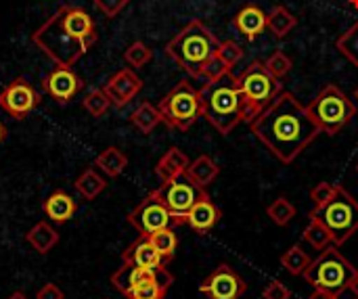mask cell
<instances>
[{"label":"cell","instance_id":"obj_13","mask_svg":"<svg viewBox=\"0 0 358 299\" xmlns=\"http://www.w3.org/2000/svg\"><path fill=\"white\" fill-rule=\"evenodd\" d=\"M245 291H248L245 281L229 264H220L199 285V293L208 296L210 299H239Z\"/></svg>","mask_w":358,"mask_h":299},{"label":"cell","instance_id":"obj_1","mask_svg":"<svg viewBox=\"0 0 358 299\" xmlns=\"http://www.w3.org/2000/svg\"><path fill=\"white\" fill-rule=\"evenodd\" d=\"M250 126L262 145L283 163L296 161L298 155L321 134L308 107L285 90Z\"/></svg>","mask_w":358,"mask_h":299},{"label":"cell","instance_id":"obj_11","mask_svg":"<svg viewBox=\"0 0 358 299\" xmlns=\"http://www.w3.org/2000/svg\"><path fill=\"white\" fill-rule=\"evenodd\" d=\"M128 224H132L141 237H149L162 228H172L176 226L174 216L166 207V203L159 199L157 191H151L130 214H128Z\"/></svg>","mask_w":358,"mask_h":299},{"label":"cell","instance_id":"obj_38","mask_svg":"<svg viewBox=\"0 0 358 299\" xmlns=\"http://www.w3.org/2000/svg\"><path fill=\"white\" fill-rule=\"evenodd\" d=\"M227 73H231V69L224 65V61L216 54L208 65H206V69H203V73H201V78L206 80V82H214V80H220V78H224Z\"/></svg>","mask_w":358,"mask_h":299},{"label":"cell","instance_id":"obj_7","mask_svg":"<svg viewBox=\"0 0 358 299\" xmlns=\"http://www.w3.org/2000/svg\"><path fill=\"white\" fill-rule=\"evenodd\" d=\"M357 272V268L342 256V251L336 245H329L321 251L317 260H313V264L302 277L313 289H321L340 298L344 291L350 289V283Z\"/></svg>","mask_w":358,"mask_h":299},{"label":"cell","instance_id":"obj_12","mask_svg":"<svg viewBox=\"0 0 358 299\" xmlns=\"http://www.w3.org/2000/svg\"><path fill=\"white\" fill-rule=\"evenodd\" d=\"M40 105V94L25 78H15L0 92V107L15 119H23Z\"/></svg>","mask_w":358,"mask_h":299},{"label":"cell","instance_id":"obj_48","mask_svg":"<svg viewBox=\"0 0 358 299\" xmlns=\"http://www.w3.org/2000/svg\"><path fill=\"white\" fill-rule=\"evenodd\" d=\"M357 172H358V163H357Z\"/></svg>","mask_w":358,"mask_h":299},{"label":"cell","instance_id":"obj_31","mask_svg":"<svg viewBox=\"0 0 358 299\" xmlns=\"http://www.w3.org/2000/svg\"><path fill=\"white\" fill-rule=\"evenodd\" d=\"M268 218L273 220V224L277 226H287L294 218H296V205L287 199V197H277L268 210H266Z\"/></svg>","mask_w":358,"mask_h":299},{"label":"cell","instance_id":"obj_45","mask_svg":"<svg viewBox=\"0 0 358 299\" xmlns=\"http://www.w3.org/2000/svg\"><path fill=\"white\" fill-rule=\"evenodd\" d=\"M8 299H27V296H25V293H21V291H15V293H13Z\"/></svg>","mask_w":358,"mask_h":299},{"label":"cell","instance_id":"obj_32","mask_svg":"<svg viewBox=\"0 0 358 299\" xmlns=\"http://www.w3.org/2000/svg\"><path fill=\"white\" fill-rule=\"evenodd\" d=\"M336 48L358 67V21L355 25H350L336 42Z\"/></svg>","mask_w":358,"mask_h":299},{"label":"cell","instance_id":"obj_3","mask_svg":"<svg viewBox=\"0 0 358 299\" xmlns=\"http://www.w3.org/2000/svg\"><path fill=\"white\" fill-rule=\"evenodd\" d=\"M220 40L199 19L187 23L168 44L166 54L191 78H201L206 65L218 54Z\"/></svg>","mask_w":358,"mask_h":299},{"label":"cell","instance_id":"obj_6","mask_svg":"<svg viewBox=\"0 0 358 299\" xmlns=\"http://www.w3.org/2000/svg\"><path fill=\"white\" fill-rule=\"evenodd\" d=\"M310 218L321 222L331 235L334 245L340 247L358 231V201L344 187L336 184L334 195L327 201L315 205Z\"/></svg>","mask_w":358,"mask_h":299},{"label":"cell","instance_id":"obj_14","mask_svg":"<svg viewBox=\"0 0 358 299\" xmlns=\"http://www.w3.org/2000/svg\"><path fill=\"white\" fill-rule=\"evenodd\" d=\"M145 281H162L166 283L168 287L174 283V277L168 272L166 264L159 266V268H138V266H132V264H122V268H117L113 275H111V285L122 291L124 296L134 289L136 285L145 283Z\"/></svg>","mask_w":358,"mask_h":299},{"label":"cell","instance_id":"obj_27","mask_svg":"<svg viewBox=\"0 0 358 299\" xmlns=\"http://www.w3.org/2000/svg\"><path fill=\"white\" fill-rule=\"evenodd\" d=\"M105 187H107V182L96 174L94 168L84 170L82 176L76 180V191H78V193L82 195V199H86V201H92L94 197H99V195L105 191Z\"/></svg>","mask_w":358,"mask_h":299},{"label":"cell","instance_id":"obj_24","mask_svg":"<svg viewBox=\"0 0 358 299\" xmlns=\"http://www.w3.org/2000/svg\"><path fill=\"white\" fill-rule=\"evenodd\" d=\"M25 241H27L40 256H44V254H48V251L59 243V235H57V231H55L48 222H38V224L25 235Z\"/></svg>","mask_w":358,"mask_h":299},{"label":"cell","instance_id":"obj_22","mask_svg":"<svg viewBox=\"0 0 358 299\" xmlns=\"http://www.w3.org/2000/svg\"><path fill=\"white\" fill-rule=\"evenodd\" d=\"M218 174H220L218 163H216L212 157H208V155H199L195 161H191V166H189V170H187V176H189L197 187H201V189H206L208 184H212V182L218 178Z\"/></svg>","mask_w":358,"mask_h":299},{"label":"cell","instance_id":"obj_40","mask_svg":"<svg viewBox=\"0 0 358 299\" xmlns=\"http://www.w3.org/2000/svg\"><path fill=\"white\" fill-rule=\"evenodd\" d=\"M262 298L264 299H289L292 298V291L281 283V281H273L264 287L262 291Z\"/></svg>","mask_w":358,"mask_h":299},{"label":"cell","instance_id":"obj_18","mask_svg":"<svg viewBox=\"0 0 358 299\" xmlns=\"http://www.w3.org/2000/svg\"><path fill=\"white\" fill-rule=\"evenodd\" d=\"M122 262L124 264H132L138 268H159L164 266V258L157 254V249L153 247V243L149 241V237H138L124 254H122Z\"/></svg>","mask_w":358,"mask_h":299},{"label":"cell","instance_id":"obj_16","mask_svg":"<svg viewBox=\"0 0 358 299\" xmlns=\"http://www.w3.org/2000/svg\"><path fill=\"white\" fill-rule=\"evenodd\" d=\"M141 88H143V80L130 67H124V69L115 71L107 80V84L103 86V90L109 96L111 105L117 107V109L126 107L141 92Z\"/></svg>","mask_w":358,"mask_h":299},{"label":"cell","instance_id":"obj_20","mask_svg":"<svg viewBox=\"0 0 358 299\" xmlns=\"http://www.w3.org/2000/svg\"><path fill=\"white\" fill-rule=\"evenodd\" d=\"M266 19H268V15L260 6L245 4L235 17V27L252 42L266 29Z\"/></svg>","mask_w":358,"mask_h":299},{"label":"cell","instance_id":"obj_43","mask_svg":"<svg viewBox=\"0 0 358 299\" xmlns=\"http://www.w3.org/2000/svg\"><path fill=\"white\" fill-rule=\"evenodd\" d=\"M310 299H338V296L327 293V291H321V289H315V293L310 296Z\"/></svg>","mask_w":358,"mask_h":299},{"label":"cell","instance_id":"obj_37","mask_svg":"<svg viewBox=\"0 0 358 299\" xmlns=\"http://www.w3.org/2000/svg\"><path fill=\"white\" fill-rule=\"evenodd\" d=\"M218 57L224 61V65L229 69H233L241 59H243V48L233 42V40H227V42H220V48H218Z\"/></svg>","mask_w":358,"mask_h":299},{"label":"cell","instance_id":"obj_44","mask_svg":"<svg viewBox=\"0 0 358 299\" xmlns=\"http://www.w3.org/2000/svg\"><path fill=\"white\" fill-rule=\"evenodd\" d=\"M348 291H352L355 293V298L358 299V272H357V277L352 279V283H350V289Z\"/></svg>","mask_w":358,"mask_h":299},{"label":"cell","instance_id":"obj_10","mask_svg":"<svg viewBox=\"0 0 358 299\" xmlns=\"http://www.w3.org/2000/svg\"><path fill=\"white\" fill-rule=\"evenodd\" d=\"M159 199L166 203V207L170 210V214L174 216L176 220V226L185 224V218L189 214V210L206 195V189L197 187L187 174L170 180V182H164L159 189H155Z\"/></svg>","mask_w":358,"mask_h":299},{"label":"cell","instance_id":"obj_23","mask_svg":"<svg viewBox=\"0 0 358 299\" xmlns=\"http://www.w3.org/2000/svg\"><path fill=\"white\" fill-rule=\"evenodd\" d=\"M296 25H298V17H296L294 13H289V10H287L285 6H281V4L275 6V8L271 10L268 19H266V29H268L275 38H279V40L287 38Z\"/></svg>","mask_w":358,"mask_h":299},{"label":"cell","instance_id":"obj_42","mask_svg":"<svg viewBox=\"0 0 358 299\" xmlns=\"http://www.w3.org/2000/svg\"><path fill=\"white\" fill-rule=\"evenodd\" d=\"M36 299H63V291H61L55 283H48V285H44V287L38 291Z\"/></svg>","mask_w":358,"mask_h":299},{"label":"cell","instance_id":"obj_2","mask_svg":"<svg viewBox=\"0 0 358 299\" xmlns=\"http://www.w3.org/2000/svg\"><path fill=\"white\" fill-rule=\"evenodd\" d=\"M99 40L92 17L76 4H61L34 34L31 42L57 65L71 67Z\"/></svg>","mask_w":358,"mask_h":299},{"label":"cell","instance_id":"obj_36","mask_svg":"<svg viewBox=\"0 0 358 299\" xmlns=\"http://www.w3.org/2000/svg\"><path fill=\"white\" fill-rule=\"evenodd\" d=\"M264 65H266V69H268L277 80L285 78V75L292 71V67H294L292 59H289L285 52H281V50H275V52L264 61Z\"/></svg>","mask_w":358,"mask_h":299},{"label":"cell","instance_id":"obj_39","mask_svg":"<svg viewBox=\"0 0 358 299\" xmlns=\"http://www.w3.org/2000/svg\"><path fill=\"white\" fill-rule=\"evenodd\" d=\"M128 0H94V8L99 13H103L107 19H113L115 15H120L126 8Z\"/></svg>","mask_w":358,"mask_h":299},{"label":"cell","instance_id":"obj_34","mask_svg":"<svg viewBox=\"0 0 358 299\" xmlns=\"http://www.w3.org/2000/svg\"><path fill=\"white\" fill-rule=\"evenodd\" d=\"M82 105H84V109H86L92 117H103V115L109 111L111 101H109V96L105 94L103 88H94V90H90V92L84 96Z\"/></svg>","mask_w":358,"mask_h":299},{"label":"cell","instance_id":"obj_47","mask_svg":"<svg viewBox=\"0 0 358 299\" xmlns=\"http://www.w3.org/2000/svg\"><path fill=\"white\" fill-rule=\"evenodd\" d=\"M355 101H357V103H358V88H357V90H355Z\"/></svg>","mask_w":358,"mask_h":299},{"label":"cell","instance_id":"obj_15","mask_svg":"<svg viewBox=\"0 0 358 299\" xmlns=\"http://www.w3.org/2000/svg\"><path fill=\"white\" fill-rule=\"evenodd\" d=\"M42 86L44 90L48 92L50 99H55L57 103H69L78 92L80 88L84 86L82 80L78 78V73L71 69V67H63V65H57L44 80H42Z\"/></svg>","mask_w":358,"mask_h":299},{"label":"cell","instance_id":"obj_25","mask_svg":"<svg viewBox=\"0 0 358 299\" xmlns=\"http://www.w3.org/2000/svg\"><path fill=\"white\" fill-rule=\"evenodd\" d=\"M130 122H132V126H134L136 130H141L143 134H149V132H153L164 119H162V113H159V109H157L155 105H151V103H141V105L132 111Z\"/></svg>","mask_w":358,"mask_h":299},{"label":"cell","instance_id":"obj_17","mask_svg":"<svg viewBox=\"0 0 358 299\" xmlns=\"http://www.w3.org/2000/svg\"><path fill=\"white\" fill-rule=\"evenodd\" d=\"M220 218H222V214H220V210L214 205V201L208 197V193L189 210V214H187V218H185V224L191 228V231H195V233H199V235H206V233H210L218 222H220Z\"/></svg>","mask_w":358,"mask_h":299},{"label":"cell","instance_id":"obj_30","mask_svg":"<svg viewBox=\"0 0 358 299\" xmlns=\"http://www.w3.org/2000/svg\"><path fill=\"white\" fill-rule=\"evenodd\" d=\"M302 239H304L310 247H315L317 251H323V249H327L329 245H334L331 235L327 233V228H325L321 222H317L315 218L308 220V226L304 228Z\"/></svg>","mask_w":358,"mask_h":299},{"label":"cell","instance_id":"obj_19","mask_svg":"<svg viewBox=\"0 0 358 299\" xmlns=\"http://www.w3.org/2000/svg\"><path fill=\"white\" fill-rule=\"evenodd\" d=\"M189 166H191L189 157H187L178 147H170V149L162 155V159L157 161L155 174H157L159 182L164 184V182H170V180H174V178H178V176L187 174Z\"/></svg>","mask_w":358,"mask_h":299},{"label":"cell","instance_id":"obj_28","mask_svg":"<svg viewBox=\"0 0 358 299\" xmlns=\"http://www.w3.org/2000/svg\"><path fill=\"white\" fill-rule=\"evenodd\" d=\"M281 264H283V268H285L289 275L302 277V275L308 270V266L313 264V258L308 256V251L302 249V245H292V247L281 256Z\"/></svg>","mask_w":358,"mask_h":299},{"label":"cell","instance_id":"obj_26","mask_svg":"<svg viewBox=\"0 0 358 299\" xmlns=\"http://www.w3.org/2000/svg\"><path fill=\"white\" fill-rule=\"evenodd\" d=\"M94 166H96L99 170H103L109 178H117V176L126 170L128 157H126L117 147H107L101 155H96Z\"/></svg>","mask_w":358,"mask_h":299},{"label":"cell","instance_id":"obj_21","mask_svg":"<svg viewBox=\"0 0 358 299\" xmlns=\"http://www.w3.org/2000/svg\"><path fill=\"white\" fill-rule=\"evenodd\" d=\"M42 210L48 216V220L61 224V222H67V220L73 218V214H76V201L65 191H55V193H50L44 199Z\"/></svg>","mask_w":358,"mask_h":299},{"label":"cell","instance_id":"obj_46","mask_svg":"<svg viewBox=\"0 0 358 299\" xmlns=\"http://www.w3.org/2000/svg\"><path fill=\"white\" fill-rule=\"evenodd\" d=\"M4 138H6V128H4V126H2V122H0V143H2Z\"/></svg>","mask_w":358,"mask_h":299},{"label":"cell","instance_id":"obj_8","mask_svg":"<svg viewBox=\"0 0 358 299\" xmlns=\"http://www.w3.org/2000/svg\"><path fill=\"white\" fill-rule=\"evenodd\" d=\"M308 113L321 132H325L327 136H336L352 122V117L357 115V107L342 88H338L336 84H327L308 103Z\"/></svg>","mask_w":358,"mask_h":299},{"label":"cell","instance_id":"obj_29","mask_svg":"<svg viewBox=\"0 0 358 299\" xmlns=\"http://www.w3.org/2000/svg\"><path fill=\"white\" fill-rule=\"evenodd\" d=\"M149 241L153 243V247L157 249V254L164 258V262L174 258V251L178 247V237L174 233V228H162L153 235H149Z\"/></svg>","mask_w":358,"mask_h":299},{"label":"cell","instance_id":"obj_35","mask_svg":"<svg viewBox=\"0 0 358 299\" xmlns=\"http://www.w3.org/2000/svg\"><path fill=\"white\" fill-rule=\"evenodd\" d=\"M151 57H153L151 48L145 42H141V40L138 42H132L126 48V52H124V59H126V63L130 67H145L151 61Z\"/></svg>","mask_w":358,"mask_h":299},{"label":"cell","instance_id":"obj_33","mask_svg":"<svg viewBox=\"0 0 358 299\" xmlns=\"http://www.w3.org/2000/svg\"><path fill=\"white\" fill-rule=\"evenodd\" d=\"M168 285L162 281H145L141 285H136L134 289H130L126 293L128 299H164L168 293Z\"/></svg>","mask_w":358,"mask_h":299},{"label":"cell","instance_id":"obj_9","mask_svg":"<svg viewBox=\"0 0 358 299\" xmlns=\"http://www.w3.org/2000/svg\"><path fill=\"white\" fill-rule=\"evenodd\" d=\"M157 109H159L162 119H164L166 126L185 132V130H189L201 117L199 88H195L189 80H180L159 101Z\"/></svg>","mask_w":358,"mask_h":299},{"label":"cell","instance_id":"obj_41","mask_svg":"<svg viewBox=\"0 0 358 299\" xmlns=\"http://www.w3.org/2000/svg\"><path fill=\"white\" fill-rule=\"evenodd\" d=\"M334 191H336V184H331V182H319V184L310 191V199H313L315 205H319V203L327 201V199L334 195Z\"/></svg>","mask_w":358,"mask_h":299},{"label":"cell","instance_id":"obj_4","mask_svg":"<svg viewBox=\"0 0 358 299\" xmlns=\"http://www.w3.org/2000/svg\"><path fill=\"white\" fill-rule=\"evenodd\" d=\"M199 99L201 117H206L220 134H229L239 122H243V101L231 73L220 80L206 82L199 88Z\"/></svg>","mask_w":358,"mask_h":299},{"label":"cell","instance_id":"obj_5","mask_svg":"<svg viewBox=\"0 0 358 299\" xmlns=\"http://www.w3.org/2000/svg\"><path fill=\"white\" fill-rule=\"evenodd\" d=\"M237 90L243 101V122L252 124L258 115H262L275 99L283 92L281 80H277L264 65V61L250 63L241 75L235 78Z\"/></svg>","mask_w":358,"mask_h":299}]
</instances>
